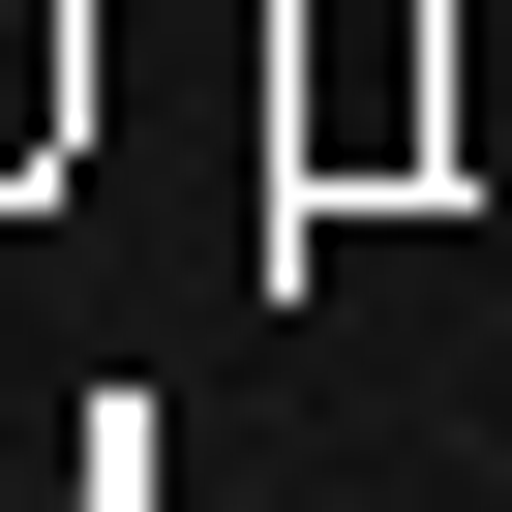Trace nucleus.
Returning a JSON list of instances; mask_svg holds the SVG:
<instances>
[]
</instances>
